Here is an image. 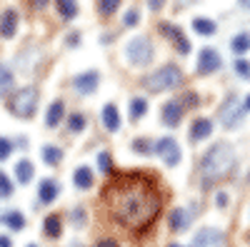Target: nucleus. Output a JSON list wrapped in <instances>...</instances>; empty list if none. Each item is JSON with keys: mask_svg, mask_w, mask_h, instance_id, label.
Listing matches in <instances>:
<instances>
[{"mask_svg": "<svg viewBox=\"0 0 250 247\" xmlns=\"http://www.w3.org/2000/svg\"><path fill=\"white\" fill-rule=\"evenodd\" d=\"M105 205L110 215L125 228H145L160 212V195L150 180L130 175L128 180L113 182L105 190Z\"/></svg>", "mask_w": 250, "mask_h": 247, "instance_id": "1", "label": "nucleus"}, {"mask_svg": "<svg viewBox=\"0 0 250 247\" xmlns=\"http://www.w3.org/2000/svg\"><path fill=\"white\" fill-rule=\"evenodd\" d=\"M98 80H100V75H98L95 70H88V73H80V75L73 80V85H75L78 93L90 95V93H95V88H98Z\"/></svg>", "mask_w": 250, "mask_h": 247, "instance_id": "10", "label": "nucleus"}, {"mask_svg": "<svg viewBox=\"0 0 250 247\" xmlns=\"http://www.w3.org/2000/svg\"><path fill=\"white\" fill-rule=\"evenodd\" d=\"M245 110H250V95L245 97Z\"/></svg>", "mask_w": 250, "mask_h": 247, "instance_id": "42", "label": "nucleus"}, {"mask_svg": "<svg viewBox=\"0 0 250 247\" xmlns=\"http://www.w3.org/2000/svg\"><path fill=\"white\" fill-rule=\"evenodd\" d=\"M73 222H75V225H83V222H85V212H83L80 208L73 210Z\"/></svg>", "mask_w": 250, "mask_h": 247, "instance_id": "37", "label": "nucleus"}, {"mask_svg": "<svg viewBox=\"0 0 250 247\" xmlns=\"http://www.w3.org/2000/svg\"><path fill=\"white\" fill-rule=\"evenodd\" d=\"M73 182H75V188H80V190H90L93 188V170L90 168H75V172H73Z\"/></svg>", "mask_w": 250, "mask_h": 247, "instance_id": "14", "label": "nucleus"}, {"mask_svg": "<svg viewBox=\"0 0 250 247\" xmlns=\"http://www.w3.org/2000/svg\"><path fill=\"white\" fill-rule=\"evenodd\" d=\"M180 82H183L180 68H175V65H163L160 70H155L153 75L145 77L143 85L148 88L150 93H163V90H170V88L180 85Z\"/></svg>", "mask_w": 250, "mask_h": 247, "instance_id": "3", "label": "nucleus"}, {"mask_svg": "<svg viewBox=\"0 0 250 247\" xmlns=\"http://www.w3.org/2000/svg\"><path fill=\"white\" fill-rule=\"evenodd\" d=\"M220 68V55L213 48H203L198 55V73L200 75H210Z\"/></svg>", "mask_w": 250, "mask_h": 247, "instance_id": "9", "label": "nucleus"}, {"mask_svg": "<svg viewBox=\"0 0 250 247\" xmlns=\"http://www.w3.org/2000/svg\"><path fill=\"white\" fill-rule=\"evenodd\" d=\"M235 165V150L230 145H225V142H218L208 150L200 160V177L205 185H210L220 177H225L228 172L233 170Z\"/></svg>", "mask_w": 250, "mask_h": 247, "instance_id": "2", "label": "nucleus"}, {"mask_svg": "<svg viewBox=\"0 0 250 247\" xmlns=\"http://www.w3.org/2000/svg\"><path fill=\"white\" fill-rule=\"evenodd\" d=\"M210 133H213V122L208 120V117L195 120V122H193V128H190V137H193V140H205Z\"/></svg>", "mask_w": 250, "mask_h": 247, "instance_id": "16", "label": "nucleus"}, {"mask_svg": "<svg viewBox=\"0 0 250 247\" xmlns=\"http://www.w3.org/2000/svg\"><path fill=\"white\" fill-rule=\"evenodd\" d=\"M133 150L140 152V155H148V152H153V145H150L148 140H135L133 142Z\"/></svg>", "mask_w": 250, "mask_h": 247, "instance_id": "33", "label": "nucleus"}, {"mask_svg": "<svg viewBox=\"0 0 250 247\" xmlns=\"http://www.w3.org/2000/svg\"><path fill=\"white\" fill-rule=\"evenodd\" d=\"M28 247H38V245H28Z\"/></svg>", "mask_w": 250, "mask_h": 247, "instance_id": "45", "label": "nucleus"}, {"mask_svg": "<svg viewBox=\"0 0 250 247\" xmlns=\"http://www.w3.org/2000/svg\"><path fill=\"white\" fill-rule=\"evenodd\" d=\"M185 228H188V212H185L183 208H175V210L170 212V230L183 232Z\"/></svg>", "mask_w": 250, "mask_h": 247, "instance_id": "21", "label": "nucleus"}, {"mask_svg": "<svg viewBox=\"0 0 250 247\" xmlns=\"http://www.w3.org/2000/svg\"><path fill=\"white\" fill-rule=\"evenodd\" d=\"M3 222L8 225L10 230H23L25 228V217H23V212H18V210H8L5 215H3Z\"/></svg>", "mask_w": 250, "mask_h": 247, "instance_id": "20", "label": "nucleus"}, {"mask_svg": "<svg viewBox=\"0 0 250 247\" xmlns=\"http://www.w3.org/2000/svg\"><path fill=\"white\" fill-rule=\"evenodd\" d=\"M13 192V182L8 180V175L0 172V197H8Z\"/></svg>", "mask_w": 250, "mask_h": 247, "instance_id": "32", "label": "nucleus"}, {"mask_svg": "<svg viewBox=\"0 0 250 247\" xmlns=\"http://www.w3.org/2000/svg\"><path fill=\"white\" fill-rule=\"evenodd\" d=\"M128 57L133 65H148L153 57V45L148 38H133L128 43Z\"/></svg>", "mask_w": 250, "mask_h": 247, "instance_id": "5", "label": "nucleus"}, {"mask_svg": "<svg viewBox=\"0 0 250 247\" xmlns=\"http://www.w3.org/2000/svg\"><path fill=\"white\" fill-rule=\"evenodd\" d=\"M140 20V13H138V8H130L128 13H125V25H135Z\"/></svg>", "mask_w": 250, "mask_h": 247, "instance_id": "36", "label": "nucleus"}, {"mask_svg": "<svg viewBox=\"0 0 250 247\" xmlns=\"http://www.w3.org/2000/svg\"><path fill=\"white\" fill-rule=\"evenodd\" d=\"M98 165H100L103 172H113V160H110L108 152H100V155H98Z\"/></svg>", "mask_w": 250, "mask_h": 247, "instance_id": "31", "label": "nucleus"}, {"mask_svg": "<svg viewBox=\"0 0 250 247\" xmlns=\"http://www.w3.org/2000/svg\"><path fill=\"white\" fill-rule=\"evenodd\" d=\"M8 110L15 115V117H33L35 110H38V90L35 88H23L18 90L10 102H8Z\"/></svg>", "mask_w": 250, "mask_h": 247, "instance_id": "4", "label": "nucleus"}, {"mask_svg": "<svg viewBox=\"0 0 250 247\" xmlns=\"http://www.w3.org/2000/svg\"><path fill=\"white\" fill-rule=\"evenodd\" d=\"M62 113H65V102H62V100H55L53 105L48 108V115H45V125H48V128H55L58 122L62 120Z\"/></svg>", "mask_w": 250, "mask_h": 247, "instance_id": "19", "label": "nucleus"}, {"mask_svg": "<svg viewBox=\"0 0 250 247\" xmlns=\"http://www.w3.org/2000/svg\"><path fill=\"white\" fill-rule=\"evenodd\" d=\"M78 40H80V35H78V33H73V35H68V45H75V43H78Z\"/></svg>", "mask_w": 250, "mask_h": 247, "instance_id": "41", "label": "nucleus"}, {"mask_svg": "<svg viewBox=\"0 0 250 247\" xmlns=\"http://www.w3.org/2000/svg\"><path fill=\"white\" fill-rule=\"evenodd\" d=\"M10 152H13V142L5 140V137H0V160H8Z\"/></svg>", "mask_w": 250, "mask_h": 247, "instance_id": "35", "label": "nucleus"}, {"mask_svg": "<svg viewBox=\"0 0 250 247\" xmlns=\"http://www.w3.org/2000/svg\"><path fill=\"white\" fill-rule=\"evenodd\" d=\"M103 125H105V130H110V133H115L120 128V113H118L115 105L103 108Z\"/></svg>", "mask_w": 250, "mask_h": 247, "instance_id": "15", "label": "nucleus"}, {"mask_svg": "<svg viewBox=\"0 0 250 247\" xmlns=\"http://www.w3.org/2000/svg\"><path fill=\"white\" fill-rule=\"evenodd\" d=\"M183 117V102L180 100H170V102H165L163 105V122L168 128H175L178 122Z\"/></svg>", "mask_w": 250, "mask_h": 247, "instance_id": "11", "label": "nucleus"}, {"mask_svg": "<svg viewBox=\"0 0 250 247\" xmlns=\"http://www.w3.org/2000/svg\"><path fill=\"white\" fill-rule=\"evenodd\" d=\"M10 85H13V73H10L5 65H0V95L8 93Z\"/></svg>", "mask_w": 250, "mask_h": 247, "instance_id": "27", "label": "nucleus"}, {"mask_svg": "<svg viewBox=\"0 0 250 247\" xmlns=\"http://www.w3.org/2000/svg\"><path fill=\"white\" fill-rule=\"evenodd\" d=\"M118 0H103V3H98V10L103 13V15H110V13H115L118 10Z\"/></svg>", "mask_w": 250, "mask_h": 247, "instance_id": "30", "label": "nucleus"}, {"mask_svg": "<svg viewBox=\"0 0 250 247\" xmlns=\"http://www.w3.org/2000/svg\"><path fill=\"white\" fill-rule=\"evenodd\" d=\"M248 48H250V38L248 35H235L233 38V50L235 53H245Z\"/></svg>", "mask_w": 250, "mask_h": 247, "instance_id": "29", "label": "nucleus"}, {"mask_svg": "<svg viewBox=\"0 0 250 247\" xmlns=\"http://www.w3.org/2000/svg\"><path fill=\"white\" fill-rule=\"evenodd\" d=\"M168 247H180V245H168Z\"/></svg>", "mask_w": 250, "mask_h": 247, "instance_id": "44", "label": "nucleus"}, {"mask_svg": "<svg viewBox=\"0 0 250 247\" xmlns=\"http://www.w3.org/2000/svg\"><path fill=\"white\" fill-rule=\"evenodd\" d=\"M0 247H13V242H10L8 235H0Z\"/></svg>", "mask_w": 250, "mask_h": 247, "instance_id": "38", "label": "nucleus"}, {"mask_svg": "<svg viewBox=\"0 0 250 247\" xmlns=\"http://www.w3.org/2000/svg\"><path fill=\"white\" fill-rule=\"evenodd\" d=\"M58 192H60V188H58V182H53V180H43V182H40V188H38V197H40L43 205L55 202Z\"/></svg>", "mask_w": 250, "mask_h": 247, "instance_id": "13", "label": "nucleus"}, {"mask_svg": "<svg viewBox=\"0 0 250 247\" xmlns=\"http://www.w3.org/2000/svg\"><path fill=\"white\" fill-rule=\"evenodd\" d=\"M153 152H158V155L165 160V165H178V162H180V148L175 145L173 137L158 140L155 145H153Z\"/></svg>", "mask_w": 250, "mask_h": 247, "instance_id": "6", "label": "nucleus"}, {"mask_svg": "<svg viewBox=\"0 0 250 247\" xmlns=\"http://www.w3.org/2000/svg\"><path fill=\"white\" fill-rule=\"evenodd\" d=\"M193 247H225V235L220 230H213V228H205L195 235L193 240Z\"/></svg>", "mask_w": 250, "mask_h": 247, "instance_id": "8", "label": "nucleus"}, {"mask_svg": "<svg viewBox=\"0 0 250 247\" xmlns=\"http://www.w3.org/2000/svg\"><path fill=\"white\" fill-rule=\"evenodd\" d=\"M98 247H118V242H115V240H100Z\"/></svg>", "mask_w": 250, "mask_h": 247, "instance_id": "39", "label": "nucleus"}, {"mask_svg": "<svg viewBox=\"0 0 250 247\" xmlns=\"http://www.w3.org/2000/svg\"><path fill=\"white\" fill-rule=\"evenodd\" d=\"M18 28V13L13 8H8L3 15H0V35L3 38H13Z\"/></svg>", "mask_w": 250, "mask_h": 247, "instance_id": "12", "label": "nucleus"}, {"mask_svg": "<svg viewBox=\"0 0 250 247\" xmlns=\"http://www.w3.org/2000/svg\"><path fill=\"white\" fill-rule=\"evenodd\" d=\"M160 33H165V35H170L173 40H178V50L183 53V55H188L190 53V43H188V40L183 38V33H180V28H170V25H160Z\"/></svg>", "mask_w": 250, "mask_h": 247, "instance_id": "18", "label": "nucleus"}, {"mask_svg": "<svg viewBox=\"0 0 250 247\" xmlns=\"http://www.w3.org/2000/svg\"><path fill=\"white\" fill-rule=\"evenodd\" d=\"M68 128H70V133H83V128H85V117L78 115V113H73V115H70V122H68Z\"/></svg>", "mask_w": 250, "mask_h": 247, "instance_id": "28", "label": "nucleus"}, {"mask_svg": "<svg viewBox=\"0 0 250 247\" xmlns=\"http://www.w3.org/2000/svg\"><path fill=\"white\" fill-rule=\"evenodd\" d=\"M240 115H243V108H240V102L235 95H230L225 100V105L220 108V120H223V125L225 128H233L240 122Z\"/></svg>", "mask_w": 250, "mask_h": 247, "instance_id": "7", "label": "nucleus"}, {"mask_svg": "<svg viewBox=\"0 0 250 247\" xmlns=\"http://www.w3.org/2000/svg\"><path fill=\"white\" fill-rule=\"evenodd\" d=\"M43 230H45V235H48V237H58V235L62 232L60 217H58V215H48V217H45V222H43Z\"/></svg>", "mask_w": 250, "mask_h": 247, "instance_id": "22", "label": "nucleus"}, {"mask_svg": "<svg viewBox=\"0 0 250 247\" xmlns=\"http://www.w3.org/2000/svg\"><path fill=\"white\" fill-rule=\"evenodd\" d=\"M33 175H35V168H33V162H30V160H20V162H15V180H18L20 185L30 182Z\"/></svg>", "mask_w": 250, "mask_h": 247, "instance_id": "17", "label": "nucleus"}, {"mask_svg": "<svg viewBox=\"0 0 250 247\" xmlns=\"http://www.w3.org/2000/svg\"><path fill=\"white\" fill-rule=\"evenodd\" d=\"M218 205H220V208H225V205H228V197H225V192H218Z\"/></svg>", "mask_w": 250, "mask_h": 247, "instance_id": "40", "label": "nucleus"}, {"mask_svg": "<svg viewBox=\"0 0 250 247\" xmlns=\"http://www.w3.org/2000/svg\"><path fill=\"white\" fill-rule=\"evenodd\" d=\"M193 30L200 33V35H213L215 33V23H213V20H208V18H195L193 20Z\"/></svg>", "mask_w": 250, "mask_h": 247, "instance_id": "23", "label": "nucleus"}, {"mask_svg": "<svg viewBox=\"0 0 250 247\" xmlns=\"http://www.w3.org/2000/svg\"><path fill=\"white\" fill-rule=\"evenodd\" d=\"M235 73L240 77H250V63L248 60H235Z\"/></svg>", "mask_w": 250, "mask_h": 247, "instance_id": "34", "label": "nucleus"}, {"mask_svg": "<svg viewBox=\"0 0 250 247\" xmlns=\"http://www.w3.org/2000/svg\"><path fill=\"white\" fill-rule=\"evenodd\" d=\"M145 110H148V102H145L143 97L130 100V117H133V120H140V117L145 115Z\"/></svg>", "mask_w": 250, "mask_h": 247, "instance_id": "26", "label": "nucleus"}, {"mask_svg": "<svg viewBox=\"0 0 250 247\" xmlns=\"http://www.w3.org/2000/svg\"><path fill=\"white\" fill-rule=\"evenodd\" d=\"M43 160H45L48 165H58V162L62 160V150L55 148V145H45V148H43Z\"/></svg>", "mask_w": 250, "mask_h": 247, "instance_id": "24", "label": "nucleus"}, {"mask_svg": "<svg viewBox=\"0 0 250 247\" xmlns=\"http://www.w3.org/2000/svg\"><path fill=\"white\" fill-rule=\"evenodd\" d=\"M55 8H58V13H60L62 18H75V15H78V5L70 3V0H58Z\"/></svg>", "mask_w": 250, "mask_h": 247, "instance_id": "25", "label": "nucleus"}, {"mask_svg": "<svg viewBox=\"0 0 250 247\" xmlns=\"http://www.w3.org/2000/svg\"><path fill=\"white\" fill-rule=\"evenodd\" d=\"M243 8H248V10H250V0H243Z\"/></svg>", "mask_w": 250, "mask_h": 247, "instance_id": "43", "label": "nucleus"}]
</instances>
